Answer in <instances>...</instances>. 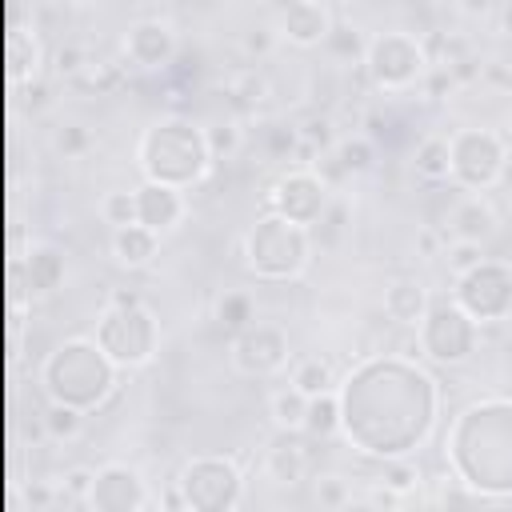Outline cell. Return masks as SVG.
Masks as SVG:
<instances>
[{"instance_id": "836d02e7", "label": "cell", "mask_w": 512, "mask_h": 512, "mask_svg": "<svg viewBox=\"0 0 512 512\" xmlns=\"http://www.w3.org/2000/svg\"><path fill=\"white\" fill-rule=\"evenodd\" d=\"M264 144H268L272 156H280V160H296V152H300V144H304L300 124H284V120L264 124Z\"/></svg>"}, {"instance_id": "7dc6e473", "label": "cell", "mask_w": 512, "mask_h": 512, "mask_svg": "<svg viewBox=\"0 0 512 512\" xmlns=\"http://www.w3.org/2000/svg\"><path fill=\"white\" fill-rule=\"evenodd\" d=\"M408 496L404 492H396V488H388V484H380V480H372V488L364 492V504L368 508H400Z\"/></svg>"}, {"instance_id": "9c48e42d", "label": "cell", "mask_w": 512, "mask_h": 512, "mask_svg": "<svg viewBox=\"0 0 512 512\" xmlns=\"http://www.w3.org/2000/svg\"><path fill=\"white\" fill-rule=\"evenodd\" d=\"M176 488L184 496V508H192V512H232V508L244 504L240 464L232 456H216V452L184 460V468L176 476Z\"/></svg>"}, {"instance_id": "bcb514c9", "label": "cell", "mask_w": 512, "mask_h": 512, "mask_svg": "<svg viewBox=\"0 0 512 512\" xmlns=\"http://www.w3.org/2000/svg\"><path fill=\"white\" fill-rule=\"evenodd\" d=\"M444 244H448V232H444V228H436V224H428V228H420V232H416V252H420L424 260L444 256Z\"/></svg>"}, {"instance_id": "44dd1931", "label": "cell", "mask_w": 512, "mask_h": 512, "mask_svg": "<svg viewBox=\"0 0 512 512\" xmlns=\"http://www.w3.org/2000/svg\"><path fill=\"white\" fill-rule=\"evenodd\" d=\"M428 304H432V292L420 280H412V276H400V280H392L384 288V316L392 324H400V328H412L416 332V324L424 320Z\"/></svg>"}, {"instance_id": "5bb4252c", "label": "cell", "mask_w": 512, "mask_h": 512, "mask_svg": "<svg viewBox=\"0 0 512 512\" xmlns=\"http://www.w3.org/2000/svg\"><path fill=\"white\" fill-rule=\"evenodd\" d=\"M152 504L156 500H152L148 480L136 464L108 460V464L96 468V480H92V492H88L92 512H144Z\"/></svg>"}, {"instance_id": "ee69618b", "label": "cell", "mask_w": 512, "mask_h": 512, "mask_svg": "<svg viewBox=\"0 0 512 512\" xmlns=\"http://www.w3.org/2000/svg\"><path fill=\"white\" fill-rule=\"evenodd\" d=\"M480 84L492 92H512V64L504 60H484L480 64Z\"/></svg>"}, {"instance_id": "30bf717a", "label": "cell", "mask_w": 512, "mask_h": 512, "mask_svg": "<svg viewBox=\"0 0 512 512\" xmlns=\"http://www.w3.org/2000/svg\"><path fill=\"white\" fill-rule=\"evenodd\" d=\"M452 300L484 328L512 316V264L500 256H480L472 268L452 276Z\"/></svg>"}, {"instance_id": "5b68a950", "label": "cell", "mask_w": 512, "mask_h": 512, "mask_svg": "<svg viewBox=\"0 0 512 512\" xmlns=\"http://www.w3.org/2000/svg\"><path fill=\"white\" fill-rule=\"evenodd\" d=\"M244 264L256 280H268V284H288V280H300L312 264V228L280 216V212H264L252 220V228L244 232Z\"/></svg>"}, {"instance_id": "ac0fdd59", "label": "cell", "mask_w": 512, "mask_h": 512, "mask_svg": "<svg viewBox=\"0 0 512 512\" xmlns=\"http://www.w3.org/2000/svg\"><path fill=\"white\" fill-rule=\"evenodd\" d=\"M308 440H312L308 432H284V428H276V440H272L268 452H264V476H268L272 484H284V488L304 484V480L312 476Z\"/></svg>"}, {"instance_id": "8992f818", "label": "cell", "mask_w": 512, "mask_h": 512, "mask_svg": "<svg viewBox=\"0 0 512 512\" xmlns=\"http://www.w3.org/2000/svg\"><path fill=\"white\" fill-rule=\"evenodd\" d=\"M92 336L120 372H136L160 352V320L144 300H108Z\"/></svg>"}, {"instance_id": "52a82bcc", "label": "cell", "mask_w": 512, "mask_h": 512, "mask_svg": "<svg viewBox=\"0 0 512 512\" xmlns=\"http://www.w3.org/2000/svg\"><path fill=\"white\" fill-rule=\"evenodd\" d=\"M372 80V88L380 92H408L416 84H424V76L432 72V56L424 36L404 32V28H384L368 40L364 64H360Z\"/></svg>"}, {"instance_id": "b9f144b4", "label": "cell", "mask_w": 512, "mask_h": 512, "mask_svg": "<svg viewBox=\"0 0 512 512\" xmlns=\"http://www.w3.org/2000/svg\"><path fill=\"white\" fill-rule=\"evenodd\" d=\"M444 256H448V268H452V276H456V272L472 268V264L484 256V244H472V240H448V244H444Z\"/></svg>"}, {"instance_id": "ab89813d", "label": "cell", "mask_w": 512, "mask_h": 512, "mask_svg": "<svg viewBox=\"0 0 512 512\" xmlns=\"http://www.w3.org/2000/svg\"><path fill=\"white\" fill-rule=\"evenodd\" d=\"M52 144H56V152H64L68 160H76V156H84V152L92 148V132L72 120V124H60V128H56Z\"/></svg>"}, {"instance_id": "ffe728a7", "label": "cell", "mask_w": 512, "mask_h": 512, "mask_svg": "<svg viewBox=\"0 0 512 512\" xmlns=\"http://www.w3.org/2000/svg\"><path fill=\"white\" fill-rule=\"evenodd\" d=\"M16 276H20V288L28 296H52L64 276H68V264H64V252L56 244H32L20 264H16Z\"/></svg>"}, {"instance_id": "7bdbcfd3", "label": "cell", "mask_w": 512, "mask_h": 512, "mask_svg": "<svg viewBox=\"0 0 512 512\" xmlns=\"http://www.w3.org/2000/svg\"><path fill=\"white\" fill-rule=\"evenodd\" d=\"M300 136H304V144H312V148H320V152H332V144H336V136H332V116H312V120H304V124H300Z\"/></svg>"}, {"instance_id": "83f0119b", "label": "cell", "mask_w": 512, "mask_h": 512, "mask_svg": "<svg viewBox=\"0 0 512 512\" xmlns=\"http://www.w3.org/2000/svg\"><path fill=\"white\" fill-rule=\"evenodd\" d=\"M332 156H336V164H340L348 176L372 172V164H376V140H372L368 132L336 136V144H332Z\"/></svg>"}, {"instance_id": "f35d334b", "label": "cell", "mask_w": 512, "mask_h": 512, "mask_svg": "<svg viewBox=\"0 0 512 512\" xmlns=\"http://www.w3.org/2000/svg\"><path fill=\"white\" fill-rule=\"evenodd\" d=\"M228 96H236V104H244V108H256V104L268 100V80H264L260 72H240V76L232 80Z\"/></svg>"}, {"instance_id": "6da1fadb", "label": "cell", "mask_w": 512, "mask_h": 512, "mask_svg": "<svg viewBox=\"0 0 512 512\" xmlns=\"http://www.w3.org/2000/svg\"><path fill=\"white\" fill-rule=\"evenodd\" d=\"M340 392V436L372 460L416 456L440 424V380L408 352H376L356 360Z\"/></svg>"}, {"instance_id": "277c9868", "label": "cell", "mask_w": 512, "mask_h": 512, "mask_svg": "<svg viewBox=\"0 0 512 512\" xmlns=\"http://www.w3.org/2000/svg\"><path fill=\"white\" fill-rule=\"evenodd\" d=\"M136 168L144 180L172 184V188H196L212 168V148L200 124L184 116H164L148 124L136 140Z\"/></svg>"}, {"instance_id": "2e32d148", "label": "cell", "mask_w": 512, "mask_h": 512, "mask_svg": "<svg viewBox=\"0 0 512 512\" xmlns=\"http://www.w3.org/2000/svg\"><path fill=\"white\" fill-rule=\"evenodd\" d=\"M332 24L336 20L328 12V0H288L276 16L280 40H288L296 48H324Z\"/></svg>"}, {"instance_id": "e575fe53", "label": "cell", "mask_w": 512, "mask_h": 512, "mask_svg": "<svg viewBox=\"0 0 512 512\" xmlns=\"http://www.w3.org/2000/svg\"><path fill=\"white\" fill-rule=\"evenodd\" d=\"M380 484L412 496L420 488V468L412 464V456H396V460H380Z\"/></svg>"}, {"instance_id": "d6a6232c", "label": "cell", "mask_w": 512, "mask_h": 512, "mask_svg": "<svg viewBox=\"0 0 512 512\" xmlns=\"http://www.w3.org/2000/svg\"><path fill=\"white\" fill-rule=\"evenodd\" d=\"M100 216H104V224H112V228L136 224V188H112V192H104Z\"/></svg>"}, {"instance_id": "e0dca14e", "label": "cell", "mask_w": 512, "mask_h": 512, "mask_svg": "<svg viewBox=\"0 0 512 512\" xmlns=\"http://www.w3.org/2000/svg\"><path fill=\"white\" fill-rule=\"evenodd\" d=\"M188 216V196L184 188H172V184H156V180H144L136 184V220L160 236L176 232Z\"/></svg>"}, {"instance_id": "c3c4849f", "label": "cell", "mask_w": 512, "mask_h": 512, "mask_svg": "<svg viewBox=\"0 0 512 512\" xmlns=\"http://www.w3.org/2000/svg\"><path fill=\"white\" fill-rule=\"evenodd\" d=\"M480 64H484V60H476V56H460V60H452V64H444V68L452 72L456 84H468V80H480Z\"/></svg>"}, {"instance_id": "7402d4cb", "label": "cell", "mask_w": 512, "mask_h": 512, "mask_svg": "<svg viewBox=\"0 0 512 512\" xmlns=\"http://www.w3.org/2000/svg\"><path fill=\"white\" fill-rule=\"evenodd\" d=\"M160 240L164 236L152 232V228H144L140 220L136 224H124V228H112V260L120 268H128V272L148 268L156 260V252H160Z\"/></svg>"}, {"instance_id": "f6af8a7d", "label": "cell", "mask_w": 512, "mask_h": 512, "mask_svg": "<svg viewBox=\"0 0 512 512\" xmlns=\"http://www.w3.org/2000/svg\"><path fill=\"white\" fill-rule=\"evenodd\" d=\"M88 64H92V60L84 56V48H80V44H64V48L56 52V68H60V76H68V80H76Z\"/></svg>"}, {"instance_id": "d4e9b609", "label": "cell", "mask_w": 512, "mask_h": 512, "mask_svg": "<svg viewBox=\"0 0 512 512\" xmlns=\"http://www.w3.org/2000/svg\"><path fill=\"white\" fill-rule=\"evenodd\" d=\"M212 320H216L220 332H228V336H236V332H244L248 324H256V300H252V292H244V288L220 292V296H216V308H212Z\"/></svg>"}, {"instance_id": "74e56055", "label": "cell", "mask_w": 512, "mask_h": 512, "mask_svg": "<svg viewBox=\"0 0 512 512\" xmlns=\"http://www.w3.org/2000/svg\"><path fill=\"white\" fill-rule=\"evenodd\" d=\"M344 216H348V200H332L328 212L312 224V240H316L320 248H332V244L340 240V232H344Z\"/></svg>"}, {"instance_id": "d6986e66", "label": "cell", "mask_w": 512, "mask_h": 512, "mask_svg": "<svg viewBox=\"0 0 512 512\" xmlns=\"http://www.w3.org/2000/svg\"><path fill=\"white\" fill-rule=\"evenodd\" d=\"M448 240H472V244H488L500 232V212L492 208V200L484 192H464L452 208H448Z\"/></svg>"}, {"instance_id": "8d00e7d4", "label": "cell", "mask_w": 512, "mask_h": 512, "mask_svg": "<svg viewBox=\"0 0 512 512\" xmlns=\"http://www.w3.org/2000/svg\"><path fill=\"white\" fill-rule=\"evenodd\" d=\"M92 480H96V468H68L60 476V504H76V508H88V492H92Z\"/></svg>"}, {"instance_id": "f546056e", "label": "cell", "mask_w": 512, "mask_h": 512, "mask_svg": "<svg viewBox=\"0 0 512 512\" xmlns=\"http://www.w3.org/2000/svg\"><path fill=\"white\" fill-rule=\"evenodd\" d=\"M84 416L88 412H80V408H72V404H56V400H48V408L40 412V420H44V436L48 440H76L80 432H84Z\"/></svg>"}, {"instance_id": "816d5d0a", "label": "cell", "mask_w": 512, "mask_h": 512, "mask_svg": "<svg viewBox=\"0 0 512 512\" xmlns=\"http://www.w3.org/2000/svg\"><path fill=\"white\" fill-rule=\"evenodd\" d=\"M68 4H76V8H92V4H100V0H68Z\"/></svg>"}, {"instance_id": "db71d44e", "label": "cell", "mask_w": 512, "mask_h": 512, "mask_svg": "<svg viewBox=\"0 0 512 512\" xmlns=\"http://www.w3.org/2000/svg\"><path fill=\"white\" fill-rule=\"evenodd\" d=\"M216 4H228V0H216Z\"/></svg>"}, {"instance_id": "603a6c76", "label": "cell", "mask_w": 512, "mask_h": 512, "mask_svg": "<svg viewBox=\"0 0 512 512\" xmlns=\"http://www.w3.org/2000/svg\"><path fill=\"white\" fill-rule=\"evenodd\" d=\"M412 168L428 184H452V144H448V136H440V132L424 136L412 152Z\"/></svg>"}, {"instance_id": "4dcf8cb0", "label": "cell", "mask_w": 512, "mask_h": 512, "mask_svg": "<svg viewBox=\"0 0 512 512\" xmlns=\"http://www.w3.org/2000/svg\"><path fill=\"white\" fill-rule=\"evenodd\" d=\"M324 48H328V56L332 60H344V64H364V52H368V40L360 36V28H352V24H332V32H328V40H324Z\"/></svg>"}, {"instance_id": "f1b7e54d", "label": "cell", "mask_w": 512, "mask_h": 512, "mask_svg": "<svg viewBox=\"0 0 512 512\" xmlns=\"http://www.w3.org/2000/svg\"><path fill=\"white\" fill-rule=\"evenodd\" d=\"M288 384H296L304 396H320V392L336 388L340 380H336V368H332V360H324V356H300V360L292 364V376H288Z\"/></svg>"}, {"instance_id": "484cf974", "label": "cell", "mask_w": 512, "mask_h": 512, "mask_svg": "<svg viewBox=\"0 0 512 512\" xmlns=\"http://www.w3.org/2000/svg\"><path fill=\"white\" fill-rule=\"evenodd\" d=\"M308 400L296 384H284L268 396V416H272V428H284V432H304V416H308Z\"/></svg>"}, {"instance_id": "4fadbf2b", "label": "cell", "mask_w": 512, "mask_h": 512, "mask_svg": "<svg viewBox=\"0 0 512 512\" xmlns=\"http://www.w3.org/2000/svg\"><path fill=\"white\" fill-rule=\"evenodd\" d=\"M288 360H292V344H288V332L280 324L256 320L232 336V368L244 376H256V380L276 376L288 368Z\"/></svg>"}, {"instance_id": "ba28073f", "label": "cell", "mask_w": 512, "mask_h": 512, "mask_svg": "<svg viewBox=\"0 0 512 512\" xmlns=\"http://www.w3.org/2000/svg\"><path fill=\"white\" fill-rule=\"evenodd\" d=\"M416 348L436 368H460L480 348V324L452 296H432L424 320L416 324Z\"/></svg>"}, {"instance_id": "f5cc1de1", "label": "cell", "mask_w": 512, "mask_h": 512, "mask_svg": "<svg viewBox=\"0 0 512 512\" xmlns=\"http://www.w3.org/2000/svg\"><path fill=\"white\" fill-rule=\"evenodd\" d=\"M344 4H360V0H344Z\"/></svg>"}, {"instance_id": "4316f807", "label": "cell", "mask_w": 512, "mask_h": 512, "mask_svg": "<svg viewBox=\"0 0 512 512\" xmlns=\"http://www.w3.org/2000/svg\"><path fill=\"white\" fill-rule=\"evenodd\" d=\"M304 432L320 444V440H332L340 436V392L328 388L320 396L308 400V416H304Z\"/></svg>"}, {"instance_id": "9a60e30c", "label": "cell", "mask_w": 512, "mask_h": 512, "mask_svg": "<svg viewBox=\"0 0 512 512\" xmlns=\"http://www.w3.org/2000/svg\"><path fill=\"white\" fill-rule=\"evenodd\" d=\"M120 48H124V60H128L132 68L156 72V68H168V64L176 60L180 36H176V28H172L168 20H160V16H144V20L128 24Z\"/></svg>"}, {"instance_id": "d590c367", "label": "cell", "mask_w": 512, "mask_h": 512, "mask_svg": "<svg viewBox=\"0 0 512 512\" xmlns=\"http://www.w3.org/2000/svg\"><path fill=\"white\" fill-rule=\"evenodd\" d=\"M312 496H316V504L320 508H352V488H348V480L344 476H336V472H324V476H316V484H312Z\"/></svg>"}, {"instance_id": "1f68e13d", "label": "cell", "mask_w": 512, "mask_h": 512, "mask_svg": "<svg viewBox=\"0 0 512 512\" xmlns=\"http://www.w3.org/2000/svg\"><path fill=\"white\" fill-rule=\"evenodd\" d=\"M208 136V148H212V160H232L240 148H244V128L236 120H216L204 128Z\"/></svg>"}, {"instance_id": "7a4b0ae2", "label": "cell", "mask_w": 512, "mask_h": 512, "mask_svg": "<svg viewBox=\"0 0 512 512\" xmlns=\"http://www.w3.org/2000/svg\"><path fill=\"white\" fill-rule=\"evenodd\" d=\"M444 464L484 504L512 500V396L464 404L444 432Z\"/></svg>"}, {"instance_id": "8fae6325", "label": "cell", "mask_w": 512, "mask_h": 512, "mask_svg": "<svg viewBox=\"0 0 512 512\" xmlns=\"http://www.w3.org/2000/svg\"><path fill=\"white\" fill-rule=\"evenodd\" d=\"M452 144V184L460 192H488L504 180L508 144L496 128H456L448 132Z\"/></svg>"}, {"instance_id": "60d3db41", "label": "cell", "mask_w": 512, "mask_h": 512, "mask_svg": "<svg viewBox=\"0 0 512 512\" xmlns=\"http://www.w3.org/2000/svg\"><path fill=\"white\" fill-rule=\"evenodd\" d=\"M276 44H280V28H272V24H252L248 32H244V40H240V48H244V56H272L276 52Z\"/></svg>"}, {"instance_id": "7c38bea8", "label": "cell", "mask_w": 512, "mask_h": 512, "mask_svg": "<svg viewBox=\"0 0 512 512\" xmlns=\"http://www.w3.org/2000/svg\"><path fill=\"white\" fill-rule=\"evenodd\" d=\"M328 204H332V184L312 164H296V168L280 172L272 192H268V208L304 224V228H312L328 212Z\"/></svg>"}, {"instance_id": "f907efd6", "label": "cell", "mask_w": 512, "mask_h": 512, "mask_svg": "<svg viewBox=\"0 0 512 512\" xmlns=\"http://www.w3.org/2000/svg\"><path fill=\"white\" fill-rule=\"evenodd\" d=\"M500 32L512 36V0H504V8H500Z\"/></svg>"}, {"instance_id": "11a10c76", "label": "cell", "mask_w": 512, "mask_h": 512, "mask_svg": "<svg viewBox=\"0 0 512 512\" xmlns=\"http://www.w3.org/2000/svg\"><path fill=\"white\" fill-rule=\"evenodd\" d=\"M500 4H504V0H500Z\"/></svg>"}, {"instance_id": "3957f363", "label": "cell", "mask_w": 512, "mask_h": 512, "mask_svg": "<svg viewBox=\"0 0 512 512\" xmlns=\"http://www.w3.org/2000/svg\"><path fill=\"white\" fill-rule=\"evenodd\" d=\"M120 368L96 344V336H68L40 360V392L56 404L96 412L116 392Z\"/></svg>"}, {"instance_id": "681fc988", "label": "cell", "mask_w": 512, "mask_h": 512, "mask_svg": "<svg viewBox=\"0 0 512 512\" xmlns=\"http://www.w3.org/2000/svg\"><path fill=\"white\" fill-rule=\"evenodd\" d=\"M456 12L464 20H488L496 12V0H456Z\"/></svg>"}, {"instance_id": "cb8c5ba5", "label": "cell", "mask_w": 512, "mask_h": 512, "mask_svg": "<svg viewBox=\"0 0 512 512\" xmlns=\"http://www.w3.org/2000/svg\"><path fill=\"white\" fill-rule=\"evenodd\" d=\"M40 40H36V28H24V24H12L8 32V64H12V76L16 80H36L40 76Z\"/></svg>"}]
</instances>
